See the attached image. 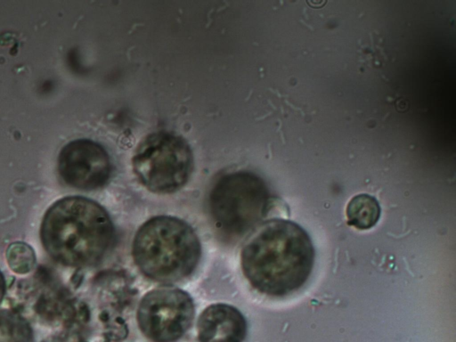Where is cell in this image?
Instances as JSON below:
<instances>
[{"mask_svg":"<svg viewBox=\"0 0 456 342\" xmlns=\"http://www.w3.org/2000/svg\"><path fill=\"white\" fill-rule=\"evenodd\" d=\"M246 333L244 316L229 305L215 304L208 306L198 321L200 342H243Z\"/></svg>","mask_w":456,"mask_h":342,"instance_id":"cell-8","label":"cell"},{"mask_svg":"<svg viewBox=\"0 0 456 342\" xmlns=\"http://www.w3.org/2000/svg\"><path fill=\"white\" fill-rule=\"evenodd\" d=\"M133 255L147 277L159 281H176L195 269L200 256V244L188 224L173 216H159L138 230Z\"/></svg>","mask_w":456,"mask_h":342,"instance_id":"cell-3","label":"cell"},{"mask_svg":"<svg viewBox=\"0 0 456 342\" xmlns=\"http://www.w3.org/2000/svg\"><path fill=\"white\" fill-rule=\"evenodd\" d=\"M194 316L191 297L175 288H159L142 298L137 322L142 332L153 342H175L190 328Z\"/></svg>","mask_w":456,"mask_h":342,"instance_id":"cell-6","label":"cell"},{"mask_svg":"<svg viewBox=\"0 0 456 342\" xmlns=\"http://www.w3.org/2000/svg\"><path fill=\"white\" fill-rule=\"evenodd\" d=\"M271 202L264 180L248 171H236L220 177L209 194V209L224 232L242 235L263 219Z\"/></svg>","mask_w":456,"mask_h":342,"instance_id":"cell-4","label":"cell"},{"mask_svg":"<svg viewBox=\"0 0 456 342\" xmlns=\"http://www.w3.org/2000/svg\"><path fill=\"white\" fill-rule=\"evenodd\" d=\"M80 342H83V341H80Z\"/></svg>","mask_w":456,"mask_h":342,"instance_id":"cell-13","label":"cell"},{"mask_svg":"<svg viewBox=\"0 0 456 342\" xmlns=\"http://www.w3.org/2000/svg\"><path fill=\"white\" fill-rule=\"evenodd\" d=\"M132 163L134 174L148 190L171 193L189 179L193 156L190 145L182 136L158 131L142 139Z\"/></svg>","mask_w":456,"mask_h":342,"instance_id":"cell-5","label":"cell"},{"mask_svg":"<svg viewBox=\"0 0 456 342\" xmlns=\"http://www.w3.org/2000/svg\"><path fill=\"white\" fill-rule=\"evenodd\" d=\"M39 233L42 246L53 261L85 267L99 262L109 250L114 227L100 204L82 196H68L47 208Z\"/></svg>","mask_w":456,"mask_h":342,"instance_id":"cell-2","label":"cell"},{"mask_svg":"<svg viewBox=\"0 0 456 342\" xmlns=\"http://www.w3.org/2000/svg\"><path fill=\"white\" fill-rule=\"evenodd\" d=\"M5 290H6L5 279L3 275V273L0 272V304L2 303L3 298L5 295Z\"/></svg>","mask_w":456,"mask_h":342,"instance_id":"cell-12","label":"cell"},{"mask_svg":"<svg viewBox=\"0 0 456 342\" xmlns=\"http://www.w3.org/2000/svg\"><path fill=\"white\" fill-rule=\"evenodd\" d=\"M57 169L69 186L91 191L107 183L111 174V162L100 143L90 139H76L60 151Z\"/></svg>","mask_w":456,"mask_h":342,"instance_id":"cell-7","label":"cell"},{"mask_svg":"<svg viewBox=\"0 0 456 342\" xmlns=\"http://www.w3.org/2000/svg\"><path fill=\"white\" fill-rule=\"evenodd\" d=\"M314 263V248L306 231L294 221L264 223L246 241L241 267L259 292L281 297L302 288Z\"/></svg>","mask_w":456,"mask_h":342,"instance_id":"cell-1","label":"cell"},{"mask_svg":"<svg viewBox=\"0 0 456 342\" xmlns=\"http://www.w3.org/2000/svg\"><path fill=\"white\" fill-rule=\"evenodd\" d=\"M380 206L377 199L367 193L354 196L347 204V224L359 230L373 227L379 219Z\"/></svg>","mask_w":456,"mask_h":342,"instance_id":"cell-9","label":"cell"},{"mask_svg":"<svg viewBox=\"0 0 456 342\" xmlns=\"http://www.w3.org/2000/svg\"><path fill=\"white\" fill-rule=\"evenodd\" d=\"M0 342H35L28 321L12 310H0Z\"/></svg>","mask_w":456,"mask_h":342,"instance_id":"cell-10","label":"cell"},{"mask_svg":"<svg viewBox=\"0 0 456 342\" xmlns=\"http://www.w3.org/2000/svg\"><path fill=\"white\" fill-rule=\"evenodd\" d=\"M5 259L9 268L21 275L33 271L37 264L33 248L23 241L11 243L6 248Z\"/></svg>","mask_w":456,"mask_h":342,"instance_id":"cell-11","label":"cell"}]
</instances>
